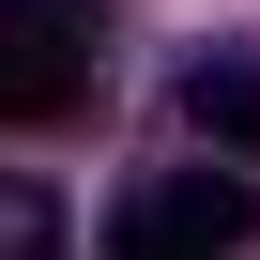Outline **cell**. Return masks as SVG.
Segmentation results:
<instances>
[{
  "instance_id": "obj_1",
  "label": "cell",
  "mask_w": 260,
  "mask_h": 260,
  "mask_svg": "<svg viewBox=\"0 0 260 260\" xmlns=\"http://www.w3.org/2000/svg\"><path fill=\"white\" fill-rule=\"evenodd\" d=\"M107 77V0H0V122H61Z\"/></svg>"
},
{
  "instance_id": "obj_2",
  "label": "cell",
  "mask_w": 260,
  "mask_h": 260,
  "mask_svg": "<svg viewBox=\"0 0 260 260\" xmlns=\"http://www.w3.org/2000/svg\"><path fill=\"white\" fill-rule=\"evenodd\" d=\"M260 230V199H245V169L214 153V169H153L138 199L107 214V260H230Z\"/></svg>"
},
{
  "instance_id": "obj_3",
  "label": "cell",
  "mask_w": 260,
  "mask_h": 260,
  "mask_svg": "<svg viewBox=\"0 0 260 260\" xmlns=\"http://www.w3.org/2000/svg\"><path fill=\"white\" fill-rule=\"evenodd\" d=\"M184 138L230 153V169H260V61H199L184 77Z\"/></svg>"
},
{
  "instance_id": "obj_4",
  "label": "cell",
  "mask_w": 260,
  "mask_h": 260,
  "mask_svg": "<svg viewBox=\"0 0 260 260\" xmlns=\"http://www.w3.org/2000/svg\"><path fill=\"white\" fill-rule=\"evenodd\" d=\"M0 260H77V230H61V199L31 169H0Z\"/></svg>"
}]
</instances>
